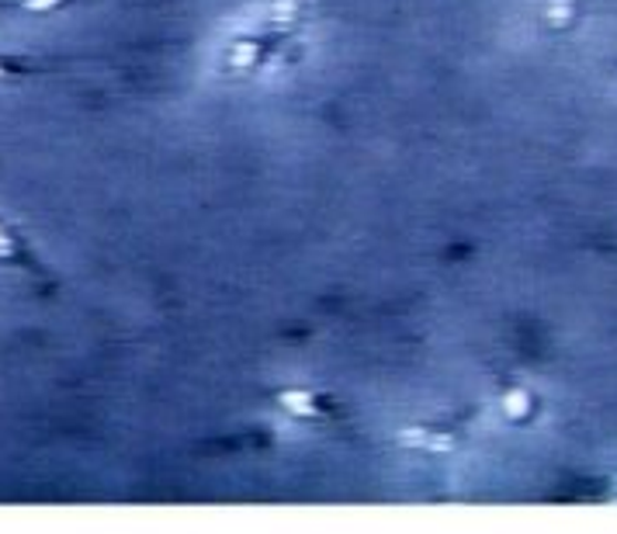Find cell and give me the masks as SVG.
Here are the masks:
<instances>
[{"instance_id":"1","label":"cell","mask_w":617,"mask_h":534,"mask_svg":"<svg viewBox=\"0 0 617 534\" xmlns=\"http://www.w3.org/2000/svg\"><path fill=\"white\" fill-rule=\"evenodd\" d=\"M24 253V240L18 229L0 216V261H18Z\"/></svg>"},{"instance_id":"2","label":"cell","mask_w":617,"mask_h":534,"mask_svg":"<svg viewBox=\"0 0 617 534\" xmlns=\"http://www.w3.org/2000/svg\"><path fill=\"white\" fill-rule=\"evenodd\" d=\"M63 4L66 0H18V8L29 14H49V11H60Z\"/></svg>"},{"instance_id":"3","label":"cell","mask_w":617,"mask_h":534,"mask_svg":"<svg viewBox=\"0 0 617 534\" xmlns=\"http://www.w3.org/2000/svg\"><path fill=\"white\" fill-rule=\"evenodd\" d=\"M14 73V66H11V60L8 56H0V81H8V76Z\"/></svg>"}]
</instances>
